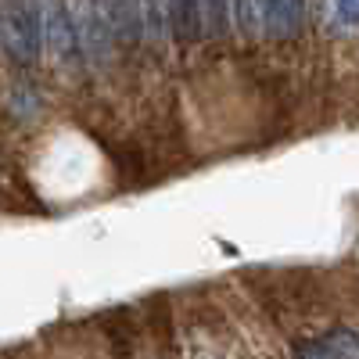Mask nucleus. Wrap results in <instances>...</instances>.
<instances>
[{
  "mask_svg": "<svg viewBox=\"0 0 359 359\" xmlns=\"http://www.w3.org/2000/svg\"><path fill=\"white\" fill-rule=\"evenodd\" d=\"M0 40L15 65H33L43 47L40 0H0Z\"/></svg>",
  "mask_w": 359,
  "mask_h": 359,
  "instance_id": "obj_1",
  "label": "nucleus"
},
{
  "mask_svg": "<svg viewBox=\"0 0 359 359\" xmlns=\"http://www.w3.org/2000/svg\"><path fill=\"white\" fill-rule=\"evenodd\" d=\"M43 4V43L62 65L79 62V29H76V11L69 0H40Z\"/></svg>",
  "mask_w": 359,
  "mask_h": 359,
  "instance_id": "obj_2",
  "label": "nucleus"
},
{
  "mask_svg": "<svg viewBox=\"0 0 359 359\" xmlns=\"http://www.w3.org/2000/svg\"><path fill=\"white\" fill-rule=\"evenodd\" d=\"M76 29H79V47L83 54L90 57V62H111V47L118 43L115 33H111V25L104 18V8H101V0H76Z\"/></svg>",
  "mask_w": 359,
  "mask_h": 359,
  "instance_id": "obj_3",
  "label": "nucleus"
},
{
  "mask_svg": "<svg viewBox=\"0 0 359 359\" xmlns=\"http://www.w3.org/2000/svg\"><path fill=\"white\" fill-rule=\"evenodd\" d=\"M104 18L123 47H140L147 36V0H101Z\"/></svg>",
  "mask_w": 359,
  "mask_h": 359,
  "instance_id": "obj_4",
  "label": "nucleus"
},
{
  "mask_svg": "<svg viewBox=\"0 0 359 359\" xmlns=\"http://www.w3.org/2000/svg\"><path fill=\"white\" fill-rule=\"evenodd\" d=\"M306 25V0H269L266 8V36L269 40H294Z\"/></svg>",
  "mask_w": 359,
  "mask_h": 359,
  "instance_id": "obj_5",
  "label": "nucleus"
},
{
  "mask_svg": "<svg viewBox=\"0 0 359 359\" xmlns=\"http://www.w3.org/2000/svg\"><path fill=\"white\" fill-rule=\"evenodd\" d=\"M165 22L172 29V36L180 43H194L201 40V15H198V0H162Z\"/></svg>",
  "mask_w": 359,
  "mask_h": 359,
  "instance_id": "obj_6",
  "label": "nucleus"
},
{
  "mask_svg": "<svg viewBox=\"0 0 359 359\" xmlns=\"http://www.w3.org/2000/svg\"><path fill=\"white\" fill-rule=\"evenodd\" d=\"M198 15L205 36L223 40L230 33V0H198Z\"/></svg>",
  "mask_w": 359,
  "mask_h": 359,
  "instance_id": "obj_7",
  "label": "nucleus"
},
{
  "mask_svg": "<svg viewBox=\"0 0 359 359\" xmlns=\"http://www.w3.org/2000/svg\"><path fill=\"white\" fill-rule=\"evenodd\" d=\"M237 4V29L245 36H266V8L269 0H233Z\"/></svg>",
  "mask_w": 359,
  "mask_h": 359,
  "instance_id": "obj_8",
  "label": "nucleus"
},
{
  "mask_svg": "<svg viewBox=\"0 0 359 359\" xmlns=\"http://www.w3.org/2000/svg\"><path fill=\"white\" fill-rule=\"evenodd\" d=\"M323 341L331 345L338 359H359V334L348 331V327H334L331 334H323Z\"/></svg>",
  "mask_w": 359,
  "mask_h": 359,
  "instance_id": "obj_9",
  "label": "nucleus"
},
{
  "mask_svg": "<svg viewBox=\"0 0 359 359\" xmlns=\"http://www.w3.org/2000/svg\"><path fill=\"white\" fill-rule=\"evenodd\" d=\"M294 359H338V355L331 352V345L320 338V341H302V345H294Z\"/></svg>",
  "mask_w": 359,
  "mask_h": 359,
  "instance_id": "obj_10",
  "label": "nucleus"
},
{
  "mask_svg": "<svg viewBox=\"0 0 359 359\" xmlns=\"http://www.w3.org/2000/svg\"><path fill=\"white\" fill-rule=\"evenodd\" d=\"M338 15L352 25H359V0H338Z\"/></svg>",
  "mask_w": 359,
  "mask_h": 359,
  "instance_id": "obj_11",
  "label": "nucleus"
}]
</instances>
